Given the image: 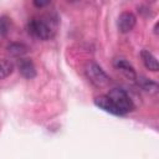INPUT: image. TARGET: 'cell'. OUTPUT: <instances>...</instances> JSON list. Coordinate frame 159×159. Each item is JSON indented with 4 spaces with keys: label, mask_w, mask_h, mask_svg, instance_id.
Instances as JSON below:
<instances>
[{
    "label": "cell",
    "mask_w": 159,
    "mask_h": 159,
    "mask_svg": "<svg viewBox=\"0 0 159 159\" xmlns=\"http://www.w3.org/2000/svg\"><path fill=\"white\" fill-rule=\"evenodd\" d=\"M9 52L14 56H22L24 53L27 52V47L24 45V43H19V42H14L11 45H9L7 47Z\"/></svg>",
    "instance_id": "cell-9"
},
{
    "label": "cell",
    "mask_w": 159,
    "mask_h": 159,
    "mask_svg": "<svg viewBox=\"0 0 159 159\" xmlns=\"http://www.w3.org/2000/svg\"><path fill=\"white\" fill-rule=\"evenodd\" d=\"M113 66L117 70H119L127 78H129V80H137V75H135V71H134L133 66L125 58H123V57L116 58L113 61Z\"/></svg>",
    "instance_id": "cell-5"
},
{
    "label": "cell",
    "mask_w": 159,
    "mask_h": 159,
    "mask_svg": "<svg viewBox=\"0 0 159 159\" xmlns=\"http://www.w3.org/2000/svg\"><path fill=\"white\" fill-rule=\"evenodd\" d=\"M58 26V19L56 15L46 14L34 17L27 24V31L31 36L39 40H50L55 36Z\"/></svg>",
    "instance_id": "cell-2"
},
{
    "label": "cell",
    "mask_w": 159,
    "mask_h": 159,
    "mask_svg": "<svg viewBox=\"0 0 159 159\" xmlns=\"http://www.w3.org/2000/svg\"><path fill=\"white\" fill-rule=\"evenodd\" d=\"M86 76L96 86H104L109 81V77L107 76V73L96 62H89L87 65V67H86Z\"/></svg>",
    "instance_id": "cell-3"
},
{
    "label": "cell",
    "mask_w": 159,
    "mask_h": 159,
    "mask_svg": "<svg viewBox=\"0 0 159 159\" xmlns=\"http://www.w3.org/2000/svg\"><path fill=\"white\" fill-rule=\"evenodd\" d=\"M14 71V63L6 58H0V80L6 78Z\"/></svg>",
    "instance_id": "cell-8"
},
{
    "label": "cell",
    "mask_w": 159,
    "mask_h": 159,
    "mask_svg": "<svg viewBox=\"0 0 159 159\" xmlns=\"http://www.w3.org/2000/svg\"><path fill=\"white\" fill-rule=\"evenodd\" d=\"M140 57H142V61H143L144 66H145L148 70L154 71V72L158 71V68H159L158 60H157V57H155L150 51H148V50H143V51L140 52Z\"/></svg>",
    "instance_id": "cell-7"
},
{
    "label": "cell",
    "mask_w": 159,
    "mask_h": 159,
    "mask_svg": "<svg viewBox=\"0 0 159 159\" xmlns=\"http://www.w3.org/2000/svg\"><path fill=\"white\" fill-rule=\"evenodd\" d=\"M137 22V17L133 12L130 11H123L119 16H118V21H117V26L118 30L122 34H128L133 30V27L135 26Z\"/></svg>",
    "instance_id": "cell-4"
},
{
    "label": "cell",
    "mask_w": 159,
    "mask_h": 159,
    "mask_svg": "<svg viewBox=\"0 0 159 159\" xmlns=\"http://www.w3.org/2000/svg\"><path fill=\"white\" fill-rule=\"evenodd\" d=\"M138 83H139V86L143 88V89H145V91H157V88H158V86H157V83L155 82H153V81H149L148 78H140L139 81H138Z\"/></svg>",
    "instance_id": "cell-11"
},
{
    "label": "cell",
    "mask_w": 159,
    "mask_h": 159,
    "mask_svg": "<svg viewBox=\"0 0 159 159\" xmlns=\"http://www.w3.org/2000/svg\"><path fill=\"white\" fill-rule=\"evenodd\" d=\"M10 25H11V22H10L9 17H6V16H1L0 17V40L4 39L9 34Z\"/></svg>",
    "instance_id": "cell-10"
},
{
    "label": "cell",
    "mask_w": 159,
    "mask_h": 159,
    "mask_svg": "<svg viewBox=\"0 0 159 159\" xmlns=\"http://www.w3.org/2000/svg\"><path fill=\"white\" fill-rule=\"evenodd\" d=\"M94 104L114 116H124L134 109L133 101L123 88H112L107 94L96 97Z\"/></svg>",
    "instance_id": "cell-1"
},
{
    "label": "cell",
    "mask_w": 159,
    "mask_h": 159,
    "mask_svg": "<svg viewBox=\"0 0 159 159\" xmlns=\"http://www.w3.org/2000/svg\"><path fill=\"white\" fill-rule=\"evenodd\" d=\"M48 4H50V1H34V5L36 7H43V6L48 5Z\"/></svg>",
    "instance_id": "cell-12"
},
{
    "label": "cell",
    "mask_w": 159,
    "mask_h": 159,
    "mask_svg": "<svg viewBox=\"0 0 159 159\" xmlns=\"http://www.w3.org/2000/svg\"><path fill=\"white\" fill-rule=\"evenodd\" d=\"M19 71L22 77L27 80H32L36 76V68L31 60L29 58H21L19 61Z\"/></svg>",
    "instance_id": "cell-6"
}]
</instances>
